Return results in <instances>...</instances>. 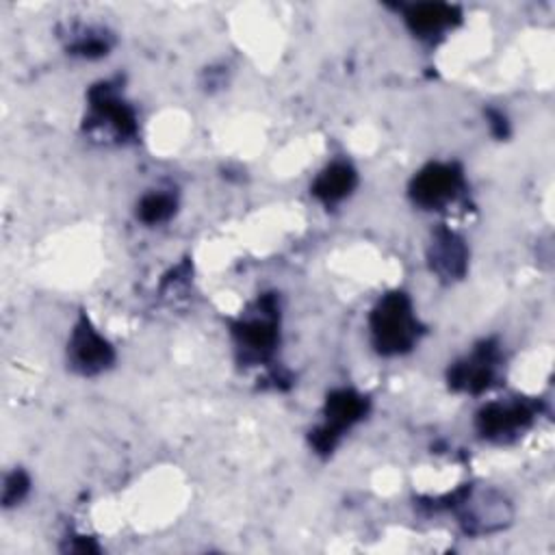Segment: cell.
I'll return each instance as SVG.
<instances>
[{
	"label": "cell",
	"instance_id": "obj_4",
	"mask_svg": "<svg viewBox=\"0 0 555 555\" xmlns=\"http://www.w3.org/2000/svg\"><path fill=\"white\" fill-rule=\"evenodd\" d=\"M69 366L80 375H98L115 362V351L111 343L98 334L87 317H80L72 330L67 343Z\"/></svg>",
	"mask_w": 555,
	"mask_h": 555
},
{
	"label": "cell",
	"instance_id": "obj_6",
	"mask_svg": "<svg viewBox=\"0 0 555 555\" xmlns=\"http://www.w3.org/2000/svg\"><path fill=\"white\" fill-rule=\"evenodd\" d=\"M453 499L460 505V522L470 535L496 531L509 520V505L494 492H477L473 496L470 490H460Z\"/></svg>",
	"mask_w": 555,
	"mask_h": 555
},
{
	"label": "cell",
	"instance_id": "obj_14",
	"mask_svg": "<svg viewBox=\"0 0 555 555\" xmlns=\"http://www.w3.org/2000/svg\"><path fill=\"white\" fill-rule=\"evenodd\" d=\"M30 488V479L26 473L22 470H13L11 475H7L4 479V486H2V503L9 507V505H15L17 501H22L26 496Z\"/></svg>",
	"mask_w": 555,
	"mask_h": 555
},
{
	"label": "cell",
	"instance_id": "obj_12",
	"mask_svg": "<svg viewBox=\"0 0 555 555\" xmlns=\"http://www.w3.org/2000/svg\"><path fill=\"white\" fill-rule=\"evenodd\" d=\"M356 182H358L356 169L349 163L338 160V163L327 165L317 176V180L312 182V195L317 199H321L323 204L332 206V204L343 202L356 189Z\"/></svg>",
	"mask_w": 555,
	"mask_h": 555
},
{
	"label": "cell",
	"instance_id": "obj_8",
	"mask_svg": "<svg viewBox=\"0 0 555 555\" xmlns=\"http://www.w3.org/2000/svg\"><path fill=\"white\" fill-rule=\"evenodd\" d=\"M496 362H499L496 347L490 340L479 345L466 360L457 362L449 371L451 388L464 390V392H473V395L486 390L492 384V379H494Z\"/></svg>",
	"mask_w": 555,
	"mask_h": 555
},
{
	"label": "cell",
	"instance_id": "obj_3",
	"mask_svg": "<svg viewBox=\"0 0 555 555\" xmlns=\"http://www.w3.org/2000/svg\"><path fill=\"white\" fill-rule=\"evenodd\" d=\"M369 410V399L351 388H340L327 395L325 401V423L317 427L310 436L312 447L319 453H330L345 429H349L353 423L364 418Z\"/></svg>",
	"mask_w": 555,
	"mask_h": 555
},
{
	"label": "cell",
	"instance_id": "obj_13",
	"mask_svg": "<svg viewBox=\"0 0 555 555\" xmlns=\"http://www.w3.org/2000/svg\"><path fill=\"white\" fill-rule=\"evenodd\" d=\"M176 212V197L171 193H163V191H154L141 197L137 215L143 223H163L167 221L171 215Z\"/></svg>",
	"mask_w": 555,
	"mask_h": 555
},
{
	"label": "cell",
	"instance_id": "obj_11",
	"mask_svg": "<svg viewBox=\"0 0 555 555\" xmlns=\"http://www.w3.org/2000/svg\"><path fill=\"white\" fill-rule=\"evenodd\" d=\"M460 20L457 7L444 4V2H425V4H412L405 11V22L410 30L418 37H434L451 28Z\"/></svg>",
	"mask_w": 555,
	"mask_h": 555
},
{
	"label": "cell",
	"instance_id": "obj_9",
	"mask_svg": "<svg viewBox=\"0 0 555 555\" xmlns=\"http://www.w3.org/2000/svg\"><path fill=\"white\" fill-rule=\"evenodd\" d=\"M533 408L525 401L514 403H488L477 414V429L483 438L503 440L522 431L533 421Z\"/></svg>",
	"mask_w": 555,
	"mask_h": 555
},
{
	"label": "cell",
	"instance_id": "obj_2",
	"mask_svg": "<svg viewBox=\"0 0 555 555\" xmlns=\"http://www.w3.org/2000/svg\"><path fill=\"white\" fill-rule=\"evenodd\" d=\"M238 349L249 360H264L278 343V304L273 295H262L232 327Z\"/></svg>",
	"mask_w": 555,
	"mask_h": 555
},
{
	"label": "cell",
	"instance_id": "obj_1",
	"mask_svg": "<svg viewBox=\"0 0 555 555\" xmlns=\"http://www.w3.org/2000/svg\"><path fill=\"white\" fill-rule=\"evenodd\" d=\"M371 340L382 356L405 353L418 340L421 327L405 293L395 291L384 295L369 319Z\"/></svg>",
	"mask_w": 555,
	"mask_h": 555
},
{
	"label": "cell",
	"instance_id": "obj_7",
	"mask_svg": "<svg viewBox=\"0 0 555 555\" xmlns=\"http://www.w3.org/2000/svg\"><path fill=\"white\" fill-rule=\"evenodd\" d=\"M91 104V128H106L119 139H130L137 134V117L134 111L117 95L113 85L102 82L89 91Z\"/></svg>",
	"mask_w": 555,
	"mask_h": 555
},
{
	"label": "cell",
	"instance_id": "obj_10",
	"mask_svg": "<svg viewBox=\"0 0 555 555\" xmlns=\"http://www.w3.org/2000/svg\"><path fill=\"white\" fill-rule=\"evenodd\" d=\"M429 264L442 280H460L468 264L464 241L451 230H438L429 245Z\"/></svg>",
	"mask_w": 555,
	"mask_h": 555
},
{
	"label": "cell",
	"instance_id": "obj_5",
	"mask_svg": "<svg viewBox=\"0 0 555 555\" xmlns=\"http://www.w3.org/2000/svg\"><path fill=\"white\" fill-rule=\"evenodd\" d=\"M462 186V169L455 163H429L410 184L412 199L423 208H442Z\"/></svg>",
	"mask_w": 555,
	"mask_h": 555
}]
</instances>
